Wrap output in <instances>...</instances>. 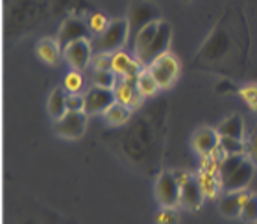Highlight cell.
I'll return each instance as SVG.
<instances>
[{"label":"cell","mask_w":257,"mask_h":224,"mask_svg":"<svg viewBox=\"0 0 257 224\" xmlns=\"http://www.w3.org/2000/svg\"><path fill=\"white\" fill-rule=\"evenodd\" d=\"M220 147L226 152V156H231V154H246V143L242 139L220 136Z\"/></svg>","instance_id":"cell-26"},{"label":"cell","mask_w":257,"mask_h":224,"mask_svg":"<svg viewBox=\"0 0 257 224\" xmlns=\"http://www.w3.org/2000/svg\"><path fill=\"white\" fill-rule=\"evenodd\" d=\"M111 54H94L93 56V71H111Z\"/></svg>","instance_id":"cell-29"},{"label":"cell","mask_w":257,"mask_h":224,"mask_svg":"<svg viewBox=\"0 0 257 224\" xmlns=\"http://www.w3.org/2000/svg\"><path fill=\"white\" fill-rule=\"evenodd\" d=\"M240 96H242L253 109H257V85H248V87L240 89Z\"/></svg>","instance_id":"cell-32"},{"label":"cell","mask_w":257,"mask_h":224,"mask_svg":"<svg viewBox=\"0 0 257 224\" xmlns=\"http://www.w3.org/2000/svg\"><path fill=\"white\" fill-rule=\"evenodd\" d=\"M240 218H242L244 222H250V224L257 222V195H250L246 198V202L242 204Z\"/></svg>","instance_id":"cell-27"},{"label":"cell","mask_w":257,"mask_h":224,"mask_svg":"<svg viewBox=\"0 0 257 224\" xmlns=\"http://www.w3.org/2000/svg\"><path fill=\"white\" fill-rule=\"evenodd\" d=\"M109 23H111V21H109L107 15L102 12H94L87 17V24H89V28H91V32H93V36H100V34L109 26Z\"/></svg>","instance_id":"cell-25"},{"label":"cell","mask_w":257,"mask_h":224,"mask_svg":"<svg viewBox=\"0 0 257 224\" xmlns=\"http://www.w3.org/2000/svg\"><path fill=\"white\" fill-rule=\"evenodd\" d=\"M178 180H180L181 187V196H180V206L187 207L191 211L200 209V206L204 204V191L198 182V176L189 174L187 171H174Z\"/></svg>","instance_id":"cell-4"},{"label":"cell","mask_w":257,"mask_h":224,"mask_svg":"<svg viewBox=\"0 0 257 224\" xmlns=\"http://www.w3.org/2000/svg\"><path fill=\"white\" fill-rule=\"evenodd\" d=\"M198 182L202 185V191H204L205 198H215L218 195V191H222V185H220V178L213 174V172L202 171L198 172Z\"/></svg>","instance_id":"cell-20"},{"label":"cell","mask_w":257,"mask_h":224,"mask_svg":"<svg viewBox=\"0 0 257 224\" xmlns=\"http://www.w3.org/2000/svg\"><path fill=\"white\" fill-rule=\"evenodd\" d=\"M67 107H69V111H83V107H85V94L69 93L67 94Z\"/></svg>","instance_id":"cell-30"},{"label":"cell","mask_w":257,"mask_h":224,"mask_svg":"<svg viewBox=\"0 0 257 224\" xmlns=\"http://www.w3.org/2000/svg\"><path fill=\"white\" fill-rule=\"evenodd\" d=\"M130 39V24L128 19H115L109 26L100 34L94 36L93 48L94 54H113L122 50V47Z\"/></svg>","instance_id":"cell-2"},{"label":"cell","mask_w":257,"mask_h":224,"mask_svg":"<svg viewBox=\"0 0 257 224\" xmlns=\"http://www.w3.org/2000/svg\"><path fill=\"white\" fill-rule=\"evenodd\" d=\"M113 91H115L117 102L126 104V106L132 107V109L139 107L143 98H145V96L141 94L139 87H137V82H134V80H126V78H118V82Z\"/></svg>","instance_id":"cell-13"},{"label":"cell","mask_w":257,"mask_h":224,"mask_svg":"<svg viewBox=\"0 0 257 224\" xmlns=\"http://www.w3.org/2000/svg\"><path fill=\"white\" fill-rule=\"evenodd\" d=\"M132 107H128L126 104H120V102H115L107 111L104 113V119L107 124H111V126H120V124H124L126 121L130 119V115H132Z\"/></svg>","instance_id":"cell-21"},{"label":"cell","mask_w":257,"mask_h":224,"mask_svg":"<svg viewBox=\"0 0 257 224\" xmlns=\"http://www.w3.org/2000/svg\"><path fill=\"white\" fill-rule=\"evenodd\" d=\"M158 28H159V21H156V23L145 26V28L135 36V39L132 41V50H134V56L137 59H139L141 56L148 50V47L152 45L154 37H156V34H158Z\"/></svg>","instance_id":"cell-16"},{"label":"cell","mask_w":257,"mask_h":224,"mask_svg":"<svg viewBox=\"0 0 257 224\" xmlns=\"http://www.w3.org/2000/svg\"><path fill=\"white\" fill-rule=\"evenodd\" d=\"M246 156L255 163L257 167V128L250 134V139L246 143Z\"/></svg>","instance_id":"cell-31"},{"label":"cell","mask_w":257,"mask_h":224,"mask_svg":"<svg viewBox=\"0 0 257 224\" xmlns=\"http://www.w3.org/2000/svg\"><path fill=\"white\" fill-rule=\"evenodd\" d=\"M67 91L63 87H56L50 94V98H48V113H50V117L54 121H58L65 115V113L69 111V107H67Z\"/></svg>","instance_id":"cell-19"},{"label":"cell","mask_w":257,"mask_h":224,"mask_svg":"<svg viewBox=\"0 0 257 224\" xmlns=\"http://www.w3.org/2000/svg\"><path fill=\"white\" fill-rule=\"evenodd\" d=\"M91 36H93V32L89 28L87 21H82V19L78 17H70L65 21L61 30H59L58 41L65 48L67 45L80 41V39H91Z\"/></svg>","instance_id":"cell-12"},{"label":"cell","mask_w":257,"mask_h":224,"mask_svg":"<svg viewBox=\"0 0 257 224\" xmlns=\"http://www.w3.org/2000/svg\"><path fill=\"white\" fill-rule=\"evenodd\" d=\"M170 41H172V28H170V24L167 23V21H159L158 34L154 37L152 45L148 47V50L139 58V61L145 67H148L152 61H156L159 56H163V54L169 52Z\"/></svg>","instance_id":"cell-10"},{"label":"cell","mask_w":257,"mask_h":224,"mask_svg":"<svg viewBox=\"0 0 257 224\" xmlns=\"http://www.w3.org/2000/svg\"><path fill=\"white\" fill-rule=\"evenodd\" d=\"M83 83H85V80H83L82 71H74L72 69L63 78V89L67 93H82Z\"/></svg>","instance_id":"cell-23"},{"label":"cell","mask_w":257,"mask_h":224,"mask_svg":"<svg viewBox=\"0 0 257 224\" xmlns=\"http://www.w3.org/2000/svg\"><path fill=\"white\" fill-rule=\"evenodd\" d=\"M117 102V96H115V91L113 89H105L98 87V85H91L85 93V107L83 111L87 115H104L109 107Z\"/></svg>","instance_id":"cell-9"},{"label":"cell","mask_w":257,"mask_h":224,"mask_svg":"<svg viewBox=\"0 0 257 224\" xmlns=\"http://www.w3.org/2000/svg\"><path fill=\"white\" fill-rule=\"evenodd\" d=\"M181 187L176 172H163L156 182V198L163 207H178L180 206Z\"/></svg>","instance_id":"cell-6"},{"label":"cell","mask_w":257,"mask_h":224,"mask_svg":"<svg viewBox=\"0 0 257 224\" xmlns=\"http://www.w3.org/2000/svg\"><path fill=\"white\" fill-rule=\"evenodd\" d=\"M159 15H161V12H159V8L154 4L152 0H135L134 4L130 6L128 17H126L130 24V43L134 41L135 36L145 26L156 23V21H161Z\"/></svg>","instance_id":"cell-3"},{"label":"cell","mask_w":257,"mask_h":224,"mask_svg":"<svg viewBox=\"0 0 257 224\" xmlns=\"http://www.w3.org/2000/svg\"><path fill=\"white\" fill-rule=\"evenodd\" d=\"M218 136L222 137H235V139H242L244 141V121L240 117L239 113H235V115H229L226 121H224L218 128Z\"/></svg>","instance_id":"cell-18"},{"label":"cell","mask_w":257,"mask_h":224,"mask_svg":"<svg viewBox=\"0 0 257 224\" xmlns=\"http://www.w3.org/2000/svg\"><path fill=\"white\" fill-rule=\"evenodd\" d=\"M218 145H220V136L213 128H200V130L194 132L193 147L202 158L211 156L218 148Z\"/></svg>","instance_id":"cell-14"},{"label":"cell","mask_w":257,"mask_h":224,"mask_svg":"<svg viewBox=\"0 0 257 224\" xmlns=\"http://www.w3.org/2000/svg\"><path fill=\"white\" fill-rule=\"evenodd\" d=\"M255 174V163L246 154H231L220 161V185L222 193H233L248 187Z\"/></svg>","instance_id":"cell-1"},{"label":"cell","mask_w":257,"mask_h":224,"mask_svg":"<svg viewBox=\"0 0 257 224\" xmlns=\"http://www.w3.org/2000/svg\"><path fill=\"white\" fill-rule=\"evenodd\" d=\"M111 61H113L111 71L115 72L118 78H126V80H134V82H137L139 74L146 69L135 56H130V54L124 52V50L113 52Z\"/></svg>","instance_id":"cell-11"},{"label":"cell","mask_w":257,"mask_h":224,"mask_svg":"<svg viewBox=\"0 0 257 224\" xmlns=\"http://www.w3.org/2000/svg\"><path fill=\"white\" fill-rule=\"evenodd\" d=\"M37 56L48 63V65H54L58 63V59L63 56V47L59 45L58 39H41L37 43Z\"/></svg>","instance_id":"cell-17"},{"label":"cell","mask_w":257,"mask_h":224,"mask_svg":"<svg viewBox=\"0 0 257 224\" xmlns=\"http://www.w3.org/2000/svg\"><path fill=\"white\" fill-rule=\"evenodd\" d=\"M94 56V48L91 39H80L67 45L63 48V59L70 65V69L74 71H83L91 65Z\"/></svg>","instance_id":"cell-7"},{"label":"cell","mask_w":257,"mask_h":224,"mask_svg":"<svg viewBox=\"0 0 257 224\" xmlns=\"http://www.w3.org/2000/svg\"><path fill=\"white\" fill-rule=\"evenodd\" d=\"M156 222L158 224H178L180 222V215H178V211H176V207H163V209L156 215Z\"/></svg>","instance_id":"cell-28"},{"label":"cell","mask_w":257,"mask_h":224,"mask_svg":"<svg viewBox=\"0 0 257 224\" xmlns=\"http://www.w3.org/2000/svg\"><path fill=\"white\" fill-rule=\"evenodd\" d=\"M91 82H93V85H98V87L115 89V85L118 82V76L113 71H93Z\"/></svg>","instance_id":"cell-24"},{"label":"cell","mask_w":257,"mask_h":224,"mask_svg":"<svg viewBox=\"0 0 257 224\" xmlns=\"http://www.w3.org/2000/svg\"><path fill=\"white\" fill-rule=\"evenodd\" d=\"M146 69L152 72V76L156 78V82L159 83V87L167 89L174 83V80L178 78V74H180V61H178L176 56L167 52V54H163V56H159L156 61H152Z\"/></svg>","instance_id":"cell-5"},{"label":"cell","mask_w":257,"mask_h":224,"mask_svg":"<svg viewBox=\"0 0 257 224\" xmlns=\"http://www.w3.org/2000/svg\"><path fill=\"white\" fill-rule=\"evenodd\" d=\"M137 87H139L141 94L143 96H152V94H156L159 91V83L156 82V78L152 76V72L148 71V69H145V71L141 72L139 78H137Z\"/></svg>","instance_id":"cell-22"},{"label":"cell","mask_w":257,"mask_h":224,"mask_svg":"<svg viewBox=\"0 0 257 224\" xmlns=\"http://www.w3.org/2000/svg\"><path fill=\"white\" fill-rule=\"evenodd\" d=\"M87 117L89 115L85 111H67L54 123V130L65 139H80L87 128Z\"/></svg>","instance_id":"cell-8"},{"label":"cell","mask_w":257,"mask_h":224,"mask_svg":"<svg viewBox=\"0 0 257 224\" xmlns=\"http://www.w3.org/2000/svg\"><path fill=\"white\" fill-rule=\"evenodd\" d=\"M250 196V193L242 189V191H233V193H222L220 200H218V209L222 215L229 218L240 217L242 213V204L246 202V198Z\"/></svg>","instance_id":"cell-15"}]
</instances>
